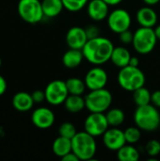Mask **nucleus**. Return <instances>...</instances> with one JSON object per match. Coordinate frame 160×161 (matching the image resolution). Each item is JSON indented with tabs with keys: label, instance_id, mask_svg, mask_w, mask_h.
Listing matches in <instances>:
<instances>
[{
	"label": "nucleus",
	"instance_id": "1",
	"mask_svg": "<svg viewBox=\"0 0 160 161\" xmlns=\"http://www.w3.org/2000/svg\"><path fill=\"white\" fill-rule=\"evenodd\" d=\"M113 49L114 45L109 39L98 36L88 40L82 48V52L90 63L101 66L110 60Z\"/></svg>",
	"mask_w": 160,
	"mask_h": 161
},
{
	"label": "nucleus",
	"instance_id": "2",
	"mask_svg": "<svg viewBox=\"0 0 160 161\" xmlns=\"http://www.w3.org/2000/svg\"><path fill=\"white\" fill-rule=\"evenodd\" d=\"M134 122L141 130L155 131L160 125V112L152 104L138 107L134 113Z\"/></svg>",
	"mask_w": 160,
	"mask_h": 161
},
{
	"label": "nucleus",
	"instance_id": "3",
	"mask_svg": "<svg viewBox=\"0 0 160 161\" xmlns=\"http://www.w3.org/2000/svg\"><path fill=\"white\" fill-rule=\"evenodd\" d=\"M97 151V144L93 136L86 131L77 132L72 139V152L79 160H91Z\"/></svg>",
	"mask_w": 160,
	"mask_h": 161
},
{
	"label": "nucleus",
	"instance_id": "4",
	"mask_svg": "<svg viewBox=\"0 0 160 161\" xmlns=\"http://www.w3.org/2000/svg\"><path fill=\"white\" fill-rule=\"evenodd\" d=\"M117 80L122 89L133 92L137 89L144 86L146 78L139 66L135 67L127 65L124 68H121L117 76Z\"/></svg>",
	"mask_w": 160,
	"mask_h": 161
},
{
	"label": "nucleus",
	"instance_id": "5",
	"mask_svg": "<svg viewBox=\"0 0 160 161\" xmlns=\"http://www.w3.org/2000/svg\"><path fill=\"white\" fill-rule=\"evenodd\" d=\"M157 38L153 27L141 26L134 32L133 48L141 55L151 53L157 45Z\"/></svg>",
	"mask_w": 160,
	"mask_h": 161
},
{
	"label": "nucleus",
	"instance_id": "6",
	"mask_svg": "<svg viewBox=\"0 0 160 161\" xmlns=\"http://www.w3.org/2000/svg\"><path fill=\"white\" fill-rule=\"evenodd\" d=\"M112 94L106 88L91 91L85 96L86 108L90 112L105 113L111 106Z\"/></svg>",
	"mask_w": 160,
	"mask_h": 161
},
{
	"label": "nucleus",
	"instance_id": "7",
	"mask_svg": "<svg viewBox=\"0 0 160 161\" xmlns=\"http://www.w3.org/2000/svg\"><path fill=\"white\" fill-rule=\"evenodd\" d=\"M17 10L20 17L28 24H37L44 17L40 0H19Z\"/></svg>",
	"mask_w": 160,
	"mask_h": 161
},
{
	"label": "nucleus",
	"instance_id": "8",
	"mask_svg": "<svg viewBox=\"0 0 160 161\" xmlns=\"http://www.w3.org/2000/svg\"><path fill=\"white\" fill-rule=\"evenodd\" d=\"M45 100L52 106H59L64 104L69 95L66 82L62 80L51 81L44 90Z\"/></svg>",
	"mask_w": 160,
	"mask_h": 161
},
{
	"label": "nucleus",
	"instance_id": "9",
	"mask_svg": "<svg viewBox=\"0 0 160 161\" xmlns=\"http://www.w3.org/2000/svg\"><path fill=\"white\" fill-rule=\"evenodd\" d=\"M109 128L108 122L106 114L102 112H91V114L85 119L84 130L91 136L99 137Z\"/></svg>",
	"mask_w": 160,
	"mask_h": 161
},
{
	"label": "nucleus",
	"instance_id": "10",
	"mask_svg": "<svg viewBox=\"0 0 160 161\" xmlns=\"http://www.w3.org/2000/svg\"><path fill=\"white\" fill-rule=\"evenodd\" d=\"M132 23V18L129 12L124 8H117L111 11L108 16V25L110 30L114 33L120 34L121 32L129 29Z\"/></svg>",
	"mask_w": 160,
	"mask_h": 161
},
{
	"label": "nucleus",
	"instance_id": "11",
	"mask_svg": "<svg viewBox=\"0 0 160 161\" xmlns=\"http://www.w3.org/2000/svg\"><path fill=\"white\" fill-rule=\"evenodd\" d=\"M108 80V76L107 72L99 65H94V67L91 68L84 78L86 87L90 91L105 88Z\"/></svg>",
	"mask_w": 160,
	"mask_h": 161
},
{
	"label": "nucleus",
	"instance_id": "12",
	"mask_svg": "<svg viewBox=\"0 0 160 161\" xmlns=\"http://www.w3.org/2000/svg\"><path fill=\"white\" fill-rule=\"evenodd\" d=\"M103 143L110 151H118L126 144L124 132L118 127L108 128L103 134Z\"/></svg>",
	"mask_w": 160,
	"mask_h": 161
},
{
	"label": "nucleus",
	"instance_id": "13",
	"mask_svg": "<svg viewBox=\"0 0 160 161\" xmlns=\"http://www.w3.org/2000/svg\"><path fill=\"white\" fill-rule=\"evenodd\" d=\"M32 124L40 129H47L55 123V114L48 108H38L31 115Z\"/></svg>",
	"mask_w": 160,
	"mask_h": 161
},
{
	"label": "nucleus",
	"instance_id": "14",
	"mask_svg": "<svg viewBox=\"0 0 160 161\" xmlns=\"http://www.w3.org/2000/svg\"><path fill=\"white\" fill-rule=\"evenodd\" d=\"M88 36L85 28L80 26H73L71 27L66 34V43L69 48L80 49L84 47V45L88 42Z\"/></svg>",
	"mask_w": 160,
	"mask_h": 161
},
{
	"label": "nucleus",
	"instance_id": "15",
	"mask_svg": "<svg viewBox=\"0 0 160 161\" xmlns=\"http://www.w3.org/2000/svg\"><path fill=\"white\" fill-rule=\"evenodd\" d=\"M108 5L104 0H91L87 6V12L89 17L96 22H100L108 18Z\"/></svg>",
	"mask_w": 160,
	"mask_h": 161
},
{
	"label": "nucleus",
	"instance_id": "16",
	"mask_svg": "<svg viewBox=\"0 0 160 161\" xmlns=\"http://www.w3.org/2000/svg\"><path fill=\"white\" fill-rule=\"evenodd\" d=\"M137 21L141 26L144 27H154L157 24V14L152 6H145L141 8L137 14Z\"/></svg>",
	"mask_w": 160,
	"mask_h": 161
},
{
	"label": "nucleus",
	"instance_id": "17",
	"mask_svg": "<svg viewBox=\"0 0 160 161\" xmlns=\"http://www.w3.org/2000/svg\"><path fill=\"white\" fill-rule=\"evenodd\" d=\"M34 100L32 95L25 92H19L14 94L12 98L13 108L20 112H26L30 110L34 106Z\"/></svg>",
	"mask_w": 160,
	"mask_h": 161
},
{
	"label": "nucleus",
	"instance_id": "18",
	"mask_svg": "<svg viewBox=\"0 0 160 161\" xmlns=\"http://www.w3.org/2000/svg\"><path fill=\"white\" fill-rule=\"evenodd\" d=\"M83 58H85L82 50L70 48L64 53L62 57V63L68 69H74L81 64Z\"/></svg>",
	"mask_w": 160,
	"mask_h": 161
},
{
	"label": "nucleus",
	"instance_id": "19",
	"mask_svg": "<svg viewBox=\"0 0 160 161\" xmlns=\"http://www.w3.org/2000/svg\"><path fill=\"white\" fill-rule=\"evenodd\" d=\"M130 58H131V54L127 48L123 46H117L114 47L112 51L110 60L115 66L119 68H124L129 65Z\"/></svg>",
	"mask_w": 160,
	"mask_h": 161
},
{
	"label": "nucleus",
	"instance_id": "20",
	"mask_svg": "<svg viewBox=\"0 0 160 161\" xmlns=\"http://www.w3.org/2000/svg\"><path fill=\"white\" fill-rule=\"evenodd\" d=\"M52 150L57 157L60 158H63L64 156L72 152V140L62 136H58L53 142Z\"/></svg>",
	"mask_w": 160,
	"mask_h": 161
},
{
	"label": "nucleus",
	"instance_id": "21",
	"mask_svg": "<svg viewBox=\"0 0 160 161\" xmlns=\"http://www.w3.org/2000/svg\"><path fill=\"white\" fill-rule=\"evenodd\" d=\"M41 6L44 16L48 18L57 17L64 8L62 0H42Z\"/></svg>",
	"mask_w": 160,
	"mask_h": 161
},
{
	"label": "nucleus",
	"instance_id": "22",
	"mask_svg": "<svg viewBox=\"0 0 160 161\" xmlns=\"http://www.w3.org/2000/svg\"><path fill=\"white\" fill-rule=\"evenodd\" d=\"M64 107L66 110L71 113L80 112L84 108H86L85 98H83L82 95L69 94L64 102Z\"/></svg>",
	"mask_w": 160,
	"mask_h": 161
},
{
	"label": "nucleus",
	"instance_id": "23",
	"mask_svg": "<svg viewBox=\"0 0 160 161\" xmlns=\"http://www.w3.org/2000/svg\"><path fill=\"white\" fill-rule=\"evenodd\" d=\"M117 158L120 161H138L140 153L136 147L127 143L117 151Z\"/></svg>",
	"mask_w": 160,
	"mask_h": 161
},
{
	"label": "nucleus",
	"instance_id": "24",
	"mask_svg": "<svg viewBox=\"0 0 160 161\" xmlns=\"http://www.w3.org/2000/svg\"><path fill=\"white\" fill-rule=\"evenodd\" d=\"M106 117L110 127L120 126L124 122V119H125L124 112L121 108H114L110 109L108 108L107 110Z\"/></svg>",
	"mask_w": 160,
	"mask_h": 161
},
{
	"label": "nucleus",
	"instance_id": "25",
	"mask_svg": "<svg viewBox=\"0 0 160 161\" xmlns=\"http://www.w3.org/2000/svg\"><path fill=\"white\" fill-rule=\"evenodd\" d=\"M66 86L69 92V94H74V95H83L86 90V84L85 81L78 77H71L67 79Z\"/></svg>",
	"mask_w": 160,
	"mask_h": 161
},
{
	"label": "nucleus",
	"instance_id": "26",
	"mask_svg": "<svg viewBox=\"0 0 160 161\" xmlns=\"http://www.w3.org/2000/svg\"><path fill=\"white\" fill-rule=\"evenodd\" d=\"M151 97H152V93L144 86L133 92V100L138 107L151 104Z\"/></svg>",
	"mask_w": 160,
	"mask_h": 161
},
{
	"label": "nucleus",
	"instance_id": "27",
	"mask_svg": "<svg viewBox=\"0 0 160 161\" xmlns=\"http://www.w3.org/2000/svg\"><path fill=\"white\" fill-rule=\"evenodd\" d=\"M124 132L126 143H129V144L137 143L141 138V129L138 126H130V127L126 128Z\"/></svg>",
	"mask_w": 160,
	"mask_h": 161
},
{
	"label": "nucleus",
	"instance_id": "28",
	"mask_svg": "<svg viewBox=\"0 0 160 161\" xmlns=\"http://www.w3.org/2000/svg\"><path fill=\"white\" fill-rule=\"evenodd\" d=\"M64 8L71 12H77L81 10L86 5H88L89 0H62Z\"/></svg>",
	"mask_w": 160,
	"mask_h": 161
},
{
	"label": "nucleus",
	"instance_id": "29",
	"mask_svg": "<svg viewBox=\"0 0 160 161\" xmlns=\"http://www.w3.org/2000/svg\"><path fill=\"white\" fill-rule=\"evenodd\" d=\"M76 133H77V131H76L75 126L70 122L63 123L58 128L59 136H62V137H65V138H68V139H71V140L74 137V135Z\"/></svg>",
	"mask_w": 160,
	"mask_h": 161
},
{
	"label": "nucleus",
	"instance_id": "30",
	"mask_svg": "<svg viewBox=\"0 0 160 161\" xmlns=\"http://www.w3.org/2000/svg\"><path fill=\"white\" fill-rule=\"evenodd\" d=\"M146 153L149 157H151V159H154V158L157 157L160 154V142L157 140H151L147 142L145 146ZM149 159V160H151Z\"/></svg>",
	"mask_w": 160,
	"mask_h": 161
},
{
	"label": "nucleus",
	"instance_id": "31",
	"mask_svg": "<svg viewBox=\"0 0 160 161\" xmlns=\"http://www.w3.org/2000/svg\"><path fill=\"white\" fill-rule=\"evenodd\" d=\"M119 39L120 41L124 43V44H130L133 42V39H134V33L132 31H130L129 29L124 30L123 32H121L119 34Z\"/></svg>",
	"mask_w": 160,
	"mask_h": 161
},
{
	"label": "nucleus",
	"instance_id": "32",
	"mask_svg": "<svg viewBox=\"0 0 160 161\" xmlns=\"http://www.w3.org/2000/svg\"><path fill=\"white\" fill-rule=\"evenodd\" d=\"M32 98L34 100V103H37V104H40L41 102H43L45 100V92L44 91H41V90H37V91H34L32 93Z\"/></svg>",
	"mask_w": 160,
	"mask_h": 161
},
{
	"label": "nucleus",
	"instance_id": "33",
	"mask_svg": "<svg viewBox=\"0 0 160 161\" xmlns=\"http://www.w3.org/2000/svg\"><path fill=\"white\" fill-rule=\"evenodd\" d=\"M85 30H86V33H87V36H88L89 40L96 38V37L99 36V29L95 25H90L87 28H85Z\"/></svg>",
	"mask_w": 160,
	"mask_h": 161
},
{
	"label": "nucleus",
	"instance_id": "34",
	"mask_svg": "<svg viewBox=\"0 0 160 161\" xmlns=\"http://www.w3.org/2000/svg\"><path fill=\"white\" fill-rule=\"evenodd\" d=\"M151 103L152 105H154L155 107H157V108H160V91H155L152 93V97H151Z\"/></svg>",
	"mask_w": 160,
	"mask_h": 161
},
{
	"label": "nucleus",
	"instance_id": "35",
	"mask_svg": "<svg viewBox=\"0 0 160 161\" xmlns=\"http://www.w3.org/2000/svg\"><path fill=\"white\" fill-rule=\"evenodd\" d=\"M61 159L63 161H79V158L76 157V155L73 152L67 154L66 156H64L63 158H61Z\"/></svg>",
	"mask_w": 160,
	"mask_h": 161
},
{
	"label": "nucleus",
	"instance_id": "36",
	"mask_svg": "<svg viewBox=\"0 0 160 161\" xmlns=\"http://www.w3.org/2000/svg\"><path fill=\"white\" fill-rule=\"evenodd\" d=\"M7 91V81L6 79L0 75V96L3 95Z\"/></svg>",
	"mask_w": 160,
	"mask_h": 161
},
{
	"label": "nucleus",
	"instance_id": "37",
	"mask_svg": "<svg viewBox=\"0 0 160 161\" xmlns=\"http://www.w3.org/2000/svg\"><path fill=\"white\" fill-rule=\"evenodd\" d=\"M139 63H140V60L137 57H132L130 58V60H129V65L131 66H135V67H138L139 66Z\"/></svg>",
	"mask_w": 160,
	"mask_h": 161
},
{
	"label": "nucleus",
	"instance_id": "38",
	"mask_svg": "<svg viewBox=\"0 0 160 161\" xmlns=\"http://www.w3.org/2000/svg\"><path fill=\"white\" fill-rule=\"evenodd\" d=\"M108 6H117L120 3H122L123 0H104Z\"/></svg>",
	"mask_w": 160,
	"mask_h": 161
},
{
	"label": "nucleus",
	"instance_id": "39",
	"mask_svg": "<svg viewBox=\"0 0 160 161\" xmlns=\"http://www.w3.org/2000/svg\"><path fill=\"white\" fill-rule=\"evenodd\" d=\"M143 2L148 6H155L157 3H159L160 0H143Z\"/></svg>",
	"mask_w": 160,
	"mask_h": 161
},
{
	"label": "nucleus",
	"instance_id": "40",
	"mask_svg": "<svg viewBox=\"0 0 160 161\" xmlns=\"http://www.w3.org/2000/svg\"><path fill=\"white\" fill-rule=\"evenodd\" d=\"M155 32H156V35H157V40L160 41V25H157V27L155 28Z\"/></svg>",
	"mask_w": 160,
	"mask_h": 161
},
{
	"label": "nucleus",
	"instance_id": "41",
	"mask_svg": "<svg viewBox=\"0 0 160 161\" xmlns=\"http://www.w3.org/2000/svg\"><path fill=\"white\" fill-rule=\"evenodd\" d=\"M1 65H2V60H1V58H0V68H1Z\"/></svg>",
	"mask_w": 160,
	"mask_h": 161
}]
</instances>
